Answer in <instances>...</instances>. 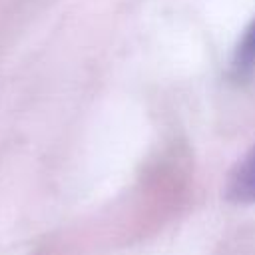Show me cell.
<instances>
[{"label":"cell","mask_w":255,"mask_h":255,"mask_svg":"<svg viewBox=\"0 0 255 255\" xmlns=\"http://www.w3.org/2000/svg\"><path fill=\"white\" fill-rule=\"evenodd\" d=\"M253 66H255V20L249 24L245 34L241 36V40L235 48V56H233V70L235 72L241 74Z\"/></svg>","instance_id":"2"},{"label":"cell","mask_w":255,"mask_h":255,"mask_svg":"<svg viewBox=\"0 0 255 255\" xmlns=\"http://www.w3.org/2000/svg\"><path fill=\"white\" fill-rule=\"evenodd\" d=\"M225 195L235 203H255V145L231 169Z\"/></svg>","instance_id":"1"}]
</instances>
